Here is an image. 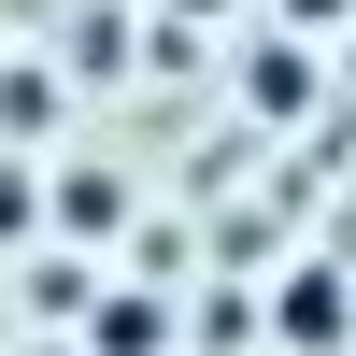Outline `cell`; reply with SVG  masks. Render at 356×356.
Segmentation results:
<instances>
[]
</instances>
